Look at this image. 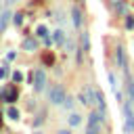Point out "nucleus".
<instances>
[{
    "label": "nucleus",
    "mask_w": 134,
    "mask_h": 134,
    "mask_svg": "<svg viewBox=\"0 0 134 134\" xmlns=\"http://www.w3.org/2000/svg\"><path fill=\"white\" fill-rule=\"evenodd\" d=\"M94 100H96V92H94L90 86H84L82 92H80V103H82V105H92Z\"/></svg>",
    "instance_id": "nucleus-1"
},
{
    "label": "nucleus",
    "mask_w": 134,
    "mask_h": 134,
    "mask_svg": "<svg viewBox=\"0 0 134 134\" xmlns=\"http://www.w3.org/2000/svg\"><path fill=\"white\" fill-rule=\"evenodd\" d=\"M124 115H126L124 130L130 134V132H134V113H132V107H130V105H126V107H124Z\"/></svg>",
    "instance_id": "nucleus-2"
},
{
    "label": "nucleus",
    "mask_w": 134,
    "mask_h": 134,
    "mask_svg": "<svg viewBox=\"0 0 134 134\" xmlns=\"http://www.w3.org/2000/svg\"><path fill=\"white\" fill-rule=\"evenodd\" d=\"M50 100H52L54 105H61V103L65 100V90H63L61 86H54V88L50 90Z\"/></svg>",
    "instance_id": "nucleus-3"
},
{
    "label": "nucleus",
    "mask_w": 134,
    "mask_h": 134,
    "mask_svg": "<svg viewBox=\"0 0 134 134\" xmlns=\"http://www.w3.org/2000/svg\"><path fill=\"white\" fill-rule=\"evenodd\" d=\"M44 84H46L44 71H42V69H36V71H34V88H36V90H42Z\"/></svg>",
    "instance_id": "nucleus-4"
},
{
    "label": "nucleus",
    "mask_w": 134,
    "mask_h": 134,
    "mask_svg": "<svg viewBox=\"0 0 134 134\" xmlns=\"http://www.w3.org/2000/svg\"><path fill=\"white\" fill-rule=\"evenodd\" d=\"M94 105L98 107V113L103 115V119H105V113H107V105H105V98H103V94L100 92H96V100H94Z\"/></svg>",
    "instance_id": "nucleus-5"
},
{
    "label": "nucleus",
    "mask_w": 134,
    "mask_h": 134,
    "mask_svg": "<svg viewBox=\"0 0 134 134\" xmlns=\"http://www.w3.org/2000/svg\"><path fill=\"white\" fill-rule=\"evenodd\" d=\"M71 21H73V25H75V27H80V25H82V13H80L75 6L71 8Z\"/></svg>",
    "instance_id": "nucleus-6"
},
{
    "label": "nucleus",
    "mask_w": 134,
    "mask_h": 134,
    "mask_svg": "<svg viewBox=\"0 0 134 134\" xmlns=\"http://www.w3.org/2000/svg\"><path fill=\"white\" fill-rule=\"evenodd\" d=\"M8 17H10V13H8V10H4V13L0 15V31H4V29H6V23H8Z\"/></svg>",
    "instance_id": "nucleus-7"
},
{
    "label": "nucleus",
    "mask_w": 134,
    "mask_h": 134,
    "mask_svg": "<svg viewBox=\"0 0 134 134\" xmlns=\"http://www.w3.org/2000/svg\"><path fill=\"white\" fill-rule=\"evenodd\" d=\"M36 46H38V44H36L34 38H25V40H23V48H25V50H36Z\"/></svg>",
    "instance_id": "nucleus-8"
},
{
    "label": "nucleus",
    "mask_w": 134,
    "mask_h": 134,
    "mask_svg": "<svg viewBox=\"0 0 134 134\" xmlns=\"http://www.w3.org/2000/svg\"><path fill=\"white\" fill-rule=\"evenodd\" d=\"M117 65H119L121 69H126V57H124V48H121V46L117 48Z\"/></svg>",
    "instance_id": "nucleus-9"
},
{
    "label": "nucleus",
    "mask_w": 134,
    "mask_h": 134,
    "mask_svg": "<svg viewBox=\"0 0 134 134\" xmlns=\"http://www.w3.org/2000/svg\"><path fill=\"white\" fill-rule=\"evenodd\" d=\"M4 98H6L8 103H15V98H17V88H8L6 94H4Z\"/></svg>",
    "instance_id": "nucleus-10"
},
{
    "label": "nucleus",
    "mask_w": 134,
    "mask_h": 134,
    "mask_svg": "<svg viewBox=\"0 0 134 134\" xmlns=\"http://www.w3.org/2000/svg\"><path fill=\"white\" fill-rule=\"evenodd\" d=\"M52 40H54L57 44H63V42H65V31L57 29V31H54V36H52Z\"/></svg>",
    "instance_id": "nucleus-11"
},
{
    "label": "nucleus",
    "mask_w": 134,
    "mask_h": 134,
    "mask_svg": "<svg viewBox=\"0 0 134 134\" xmlns=\"http://www.w3.org/2000/svg\"><path fill=\"white\" fill-rule=\"evenodd\" d=\"M69 124H71V126H80V124H82V115H80V113H71V115H69Z\"/></svg>",
    "instance_id": "nucleus-12"
},
{
    "label": "nucleus",
    "mask_w": 134,
    "mask_h": 134,
    "mask_svg": "<svg viewBox=\"0 0 134 134\" xmlns=\"http://www.w3.org/2000/svg\"><path fill=\"white\" fill-rule=\"evenodd\" d=\"M36 31H38V36H40V38H44V40L48 42V29H46V25H38V29H36Z\"/></svg>",
    "instance_id": "nucleus-13"
},
{
    "label": "nucleus",
    "mask_w": 134,
    "mask_h": 134,
    "mask_svg": "<svg viewBox=\"0 0 134 134\" xmlns=\"http://www.w3.org/2000/svg\"><path fill=\"white\" fill-rule=\"evenodd\" d=\"M8 117H10V119H19V111H17L15 107H8Z\"/></svg>",
    "instance_id": "nucleus-14"
},
{
    "label": "nucleus",
    "mask_w": 134,
    "mask_h": 134,
    "mask_svg": "<svg viewBox=\"0 0 134 134\" xmlns=\"http://www.w3.org/2000/svg\"><path fill=\"white\" fill-rule=\"evenodd\" d=\"M82 46H84V50L90 48V44H88V34H82Z\"/></svg>",
    "instance_id": "nucleus-15"
},
{
    "label": "nucleus",
    "mask_w": 134,
    "mask_h": 134,
    "mask_svg": "<svg viewBox=\"0 0 134 134\" xmlns=\"http://www.w3.org/2000/svg\"><path fill=\"white\" fill-rule=\"evenodd\" d=\"M21 23H23V15L17 13V15H15V25H21Z\"/></svg>",
    "instance_id": "nucleus-16"
},
{
    "label": "nucleus",
    "mask_w": 134,
    "mask_h": 134,
    "mask_svg": "<svg viewBox=\"0 0 134 134\" xmlns=\"http://www.w3.org/2000/svg\"><path fill=\"white\" fill-rule=\"evenodd\" d=\"M13 80H15V82H21V80H23V73H21V71H15V73H13Z\"/></svg>",
    "instance_id": "nucleus-17"
},
{
    "label": "nucleus",
    "mask_w": 134,
    "mask_h": 134,
    "mask_svg": "<svg viewBox=\"0 0 134 134\" xmlns=\"http://www.w3.org/2000/svg\"><path fill=\"white\" fill-rule=\"evenodd\" d=\"M63 105H65V107H71V105H73V98H69V96H65V100H63Z\"/></svg>",
    "instance_id": "nucleus-18"
},
{
    "label": "nucleus",
    "mask_w": 134,
    "mask_h": 134,
    "mask_svg": "<svg viewBox=\"0 0 134 134\" xmlns=\"http://www.w3.org/2000/svg\"><path fill=\"white\" fill-rule=\"evenodd\" d=\"M126 25H128V27H134V19L128 17V19H126Z\"/></svg>",
    "instance_id": "nucleus-19"
},
{
    "label": "nucleus",
    "mask_w": 134,
    "mask_h": 134,
    "mask_svg": "<svg viewBox=\"0 0 134 134\" xmlns=\"http://www.w3.org/2000/svg\"><path fill=\"white\" fill-rule=\"evenodd\" d=\"M0 77H6V69H0Z\"/></svg>",
    "instance_id": "nucleus-20"
},
{
    "label": "nucleus",
    "mask_w": 134,
    "mask_h": 134,
    "mask_svg": "<svg viewBox=\"0 0 134 134\" xmlns=\"http://www.w3.org/2000/svg\"><path fill=\"white\" fill-rule=\"evenodd\" d=\"M57 134H69V130H59Z\"/></svg>",
    "instance_id": "nucleus-21"
},
{
    "label": "nucleus",
    "mask_w": 134,
    "mask_h": 134,
    "mask_svg": "<svg viewBox=\"0 0 134 134\" xmlns=\"http://www.w3.org/2000/svg\"><path fill=\"white\" fill-rule=\"evenodd\" d=\"M111 2H113V4H117V2H119V0H111Z\"/></svg>",
    "instance_id": "nucleus-22"
},
{
    "label": "nucleus",
    "mask_w": 134,
    "mask_h": 134,
    "mask_svg": "<svg viewBox=\"0 0 134 134\" xmlns=\"http://www.w3.org/2000/svg\"><path fill=\"white\" fill-rule=\"evenodd\" d=\"M13 2H15V0H8V4H13Z\"/></svg>",
    "instance_id": "nucleus-23"
},
{
    "label": "nucleus",
    "mask_w": 134,
    "mask_h": 134,
    "mask_svg": "<svg viewBox=\"0 0 134 134\" xmlns=\"http://www.w3.org/2000/svg\"><path fill=\"white\" fill-rule=\"evenodd\" d=\"M0 126H2V117H0Z\"/></svg>",
    "instance_id": "nucleus-24"
}]
</instances>
